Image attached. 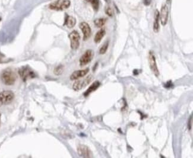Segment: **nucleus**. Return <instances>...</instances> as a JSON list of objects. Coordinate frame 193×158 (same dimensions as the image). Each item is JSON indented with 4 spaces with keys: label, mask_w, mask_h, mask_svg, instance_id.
<instances>
[{
    "label": "nucleus",
    "mask_w": 193,
    "mask_h": 158,
    "mask_svg": "<svg viewBox=\"0 0 193 158\" xmlns=\"http://www.w3.org/2000/svg\"><path fill=\"white\" fill-rule=\"evenodd\" d=\"M1 79L5 85L11 86L16 83L17 76L11 68H7L2 72L1 74Z\"/></svg>",
    "instance_id": "1"
},
{
    "label": "nucleus",
    "mask_w": 193,
    "mask_h": 158,
    "mask_svg": "<svg viewBox=\"0 0 193 158\" xmlns=\"http://www.w3.org/2000/svg\"><path fill=\"white\" fill-rule=\"evenodd\" d=\"M105 1H106V2H108V1H108V0H105Z\"/></svg>",
    "instance_id": "27"
},
{
    "label": "nucleus",
    "mask_w": 193,
    "mask_h": 158,
    "mask_svg": "<svg viewBox=\"0 0 193 158\" xmlns=\"http://www.w3.org/2000/svg\"><path fill=\"white\" fill-rule=\"evenodd\" d=\"M70 6V0H57L49 5V9L56 11H62L68 9Z\"/></svg>",
    "instance_id": "4"
},
{
    "label": "nucleus",
    "mask_w": 193,
    "mask_h": 158,
    "mask_svg": "<svg viewBox=\"0 0 193 158\" xmlns=\"http://www.w3.org/2000/svg\"><path fill=\"white\" fill-rule=\"evenodd\" d=\"M105 13L110 17H112L113 16V11H112V9L110 8V7L107 6L105 8Z\"/></svg>",
    "instance_id": "21"
},
{
    "label": "nucleus",
    "mask_w": 193,
    "mask_h": 158,
    "mask_svg": "<svg viewBox=\"0 0 193 158\" xmlns=\"http://www.w3.org/2000/svg\"><path fill=\"white\" fill-rule=\"evenodd\" d=\"M172 86H173V84H172V83L171 81H168V82L164 85V86L166 88H171Z\"/></svg>",
    "instance_id": "22"
},
{
    "label": "nucleus",
    "mask_w": 193,
    "mask_h": 158,
    "mask_svg": "<svg viewBox=\"0 0 193 158\" xmlns=\"http://www.w3.org/2000/svg\"><path fill=\"white\" fill-rule=\"evenodd\" d=\"M63 71H64V66L60 65L55 67L54 70V73L55 75L59 76L63 73Z\"/></svg>",
    "instance_id": "18"
},
{
    "label": "nucleus",
    "mask_w": 193,
    "mask_h": 158,
    "mask_svg": "<svg viewBox=\"0 0 193 158\" xmlns=\"http://www.w3.org/2000/svg\"><path fill=\"white\" fill-rule=\"evenodd\" d=\"M68 37L70 40L71 48L73 50H77L80 46V36L79 33L77 31L74 30L70 33Z\"/></svg>",
    "instance_id": "5"
},
{
    "label": "nucleus",
    "mask_w": 193,
    "mask_h": 158,
    "mask_svg": "<svg viewBox=\"0 0 193 158\" xmlns=\"http://www.w3.org/2000/svg\"><path fill=\"white\" fill-rule=\"evenodd\" d=\"M14 98V94L11 91H4L0 93V107L9 104Z\"/></svg>",
    "instance_id": "3"
},
{
    "label": "nucleus",
    "mask_w": 193,
    "mask_h": 158,
    "mask_svg": "<svg viewBox=\"0 0 193 158\" xmlns=\"http://www.w3.org/2000/svg\"><path fill=\"white\" fill-rule=\"evenodd\" d=\"M152 2V0H143V4L146 6H149Z\"/></svg>",
    "instance_id": "23"
},
{
    "label": "nucleus",
    "mask_w": 193,
    "mask_h": 158,
    "mask_svg": "<svg viewBox=\"0 0 193 158\" xmlns=\"http://www.w3.org/2000/svg\"><path fill=\"white\" fill-rule=\"evenodd\" d=\"M18 74L23 81H26L29 79L36 78L35 72L28 66H22L18 70Z\"/></svg>",
    "instance_id": "2"
},
{
    "label": "nucleus",
    "mask_w": 193,
    "mask_h": 158,
    "mask_svg": "<svg viewBox=\"0 0 193 158\" xmlns=\"http://www.w3.org/2000/svg\"><path fill=\"white\" fill-rule=\"evenodd\" d=\"M93 56H94V53L93 50H86L80 59V66H83L89 64L92 61Z\"/></svg>",
    "instance_id": "8"
},
{
    "label": "nucleus",
    "mask_w": 193,
    "mask_h": 158,
    "mask_svg": "<svg viewBox=\"0 0 193 158\" xmlns=\"http://www.w3.org/2000/svg\"><path fill=\"white\" fill-rule=\"evenodd\" d=\"M148 60H149V64L150 66V68L153 74L155 75L156 76H158L159 75V71L157 66L156 62V58L154 55L153 52L150 51L149 53V57H148Z\"/></svg>",
    "instance_id": "7"
},
{
    "label": "nucleus",
    "mask_w": 193,
    "mask_h": 158,
    "mask_svg": "<svg viewBox=\"0 0 193 158\" xmlns=\"http://www.w3.org/2000/svg\"><path fill=\"white\" fill-rule=\"evenodd\" d=\"M92 80V75H89L83 79L76 81L74 83L73 88L74 91H80L82 89H83V88L86 86L87 85L90 84Z\"/></svg>",
    "instance_id": "6"
},
{
    "label": "nucleus",
    "mask_w": 193,
    "mask_h": 158,
    "mask_svg": "<svg viewBox=\"0 0 193 158\" xmlns=\"http://www.w3.org/2000/svg\"><path fill=\"white\" fill-rule=\"evenodd\" d=\"M79 27L83 34V40H87L91 36L92 30L89 24L86 22H82L80 24Z\"/></svg>",
    "instance_id": "9"
},
{
    "label": "nucleus",
    "mask_w": 193,
    "mask_h": 158,
    "mask_svg": "<svg viewBox=\"0 0 193 158\" xmlns=\"http://www.w3.org/2000/svg\"><path fill=\"white\" fill-rule=\"evenodd\" d=\"M89 71V68H86V69H83V70L75 71L71 75L70 79L72 81H74V80H77L80 78L84 77V76H86V75L88 74Z\"/></svg>",
    "instance_id": "12"
},
{
    "label": "nucleus",
    "mask_w": 193,
    "mask_h": 158,
    "mask_svg": "<svg viewBox=\"0 0 193 158\" xmlns=\"http://www.w3.org/2000/svg\"><path fill=\"white\" fill-rule=\"evenodd\" d=\"M0 125H1V113H0Z\"/></svg>",
    "instance_id": "26"
},
{
    "label": "nucleus",
    "mask_w": 193,
    "mask_h": 158,
    "mask_svg": "<svg viewBox=\"0 0 193 158\" xmlns=\"http://www.w3.org/2000/svg\"><path fill=\"white\" fill-rule=\"evenodd\" d=\"M106 31L105 30L104 28H101V30H99L96 34L95 39H94V41L96 43H99L102 39V38L104 37V36L105 35Z\"/></svg>",
    "instance_id": "16"
},
{
    "label": "nucleus",
    "mask_w": 193,
    "mask_h": 158,
    "mask_svg": "<svg viewBox=\"0 0 193 158\" xmlns=\"http://www.w3.org/2000/svg\"><path fill=\"white\" fill-rule=\"evenodd\" d=\"M168 19V9L166 5H164L161 8L160 13H159V20L162 25L165 26Z\"/></svg>",
    "instance_id": "11"
},
{
    "label": "nucleus",
    "mask_w": 193,
    "mask_h": 158,
    "mask_svg": "<svg viewBox=\"0 0 193 158\" xmlns=\"http://www.w3.org/2000/svg\"><path fill=\"white\" fill-rule=\"evenodd\" d=\"M77 152L80 156L82 158H92V154L91 150L85 145H81L77 148Z\"/></svg>",
    "instance_id": "10"
},
{
    "label": "nucleus",
    "mask_w": 193,
    "mask_h": 158,
    "mask_svg": "<svg viewBox=\"0 0 193 158\" xmlns=\"http://www.w3.org/2000/svg\"><path fill=\"white\" fill-rule=\"evenodd\" d=\"M108 46H109V42L106 41L101 47V49L99 50V53L101 55L105 54L108 50Z\"/></svg>",
    "instance_id": "20"
},
{
    "label": "nucleus",
    "mask_w": 193,
    "mask_h": 158,
    "mask_svg": "<svg viewBox=\"0 0 193 158\" xmlns=\"http://www.w3.org/2000/svg\"><path fill=\"white\" fill-rule=\"evenodd\" d=\"M76 24V20L72 16L66 15L65 19L64 25L67 26L68 28H71L74 27Z\"/></svg>",
    "instance_id": "14"
},
{
    "label": "nucleus",
    "mask_w": 193,
    "mask_h": 158,
    "mask_svg": "<svg viewBox=\"0 0 193 158\" xmlns=\"http://www.w3.org/2000/svg\"><path fill=\"white\" fill-rule=\"evenodd\" d=\"M101 85V83L98 81H96L95 82H94L93 84L89 86V88L85 91V93H84V97H87L89 96L93 92L95 91Z\"/></svg>",
    "instance_id": "13"
},
{
    "label": "nucleus",
    "mask_w": 193,
    "mask_h": 158,
    "mask_svg": "<svg viewBox=\"0 0 193 158\" xmlns=\"http://www.w3.org/2000/svg\"><path fill=\"white\" fill-rule=\"evenodd\" d=\"M159 11L156 9L155 12L154 16V22H153V29L155 33H157L159 30Z\"/></svg>",
    "instance_id": "15"
},
{
    "label": "nucleus",
    "mask_w": 193,
    "mask_h": 158,
    "mask_svg": "<svg viewBox=\"0 0 193 158\" xmlns=\"http://www.w3.org/2000/svg\"><path fill=\"white\" fill-rule=\"evenodd\" d=\"M92 4L93 9L98 11L99 7V0H86Z\"/></svg>",
    "instance_id": "19"
},
{
    "label": "nucleus",
    "mask_w": 193,
    "mask_h": 158,
    "mask_svg": "<svg viewBox=\"0 0 193 158\" xmlns=\"http://www.w3.org/2000/svg\"><path fill=\"white\" fill-rule=\"evenodd\" d=\"M191 122H192V115L191 116V117H190L189 122H188V127L189 130H190L191 127V124H192Z\"/></svg>",
    "instance_id": "24"
},
{
    "label": "nucleus",
    "mask_w": 193,
    "mask_h": 158,
    "mask_svg": "<svg viewBox=\"0 0 193 158\" xmlns=\"http://www.w3.org/2000/svg\"><path fill=\"white\" fill-rule=\"evenodd\" d=\"M4 58H5V56L2 55L1 53H0V64L3 63L4 62Z\"/></svg>",
    "instance_id": "25"
},
{
    "label": "nucleus",
    "mask_w": 193,
    "mask_h": 158,
    "mask_svg": "<svg viewBox=\"0 0 193 158\" xmlns=\"http://www.w3.org/2000/svg\"><path fill=\"white\" fill-rule=\"evenodd\" d=\"M167 1H168V2H169V1H170V0H167Z\"/></svg>",
    "instance_id": "28"
},
{
    "label": "nucleus",
    "mask_w": 193,
    "mask_h": 158,
    "mask_svg": "<svg viewBox=\"0 0 193 158\" xmlns=\"http://www.w3.org/2000/svg\"><path fill=\"white\" fill-rule=\"evenodd\" d=\"M106 19H104V18H101V19H96L94 21V23H95V25L97 28H101L105 25V24L106 23Z\"/></svg>",
    "instance_id": "17"
}]
</instances>
